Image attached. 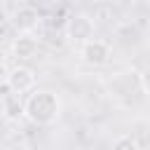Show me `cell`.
<instances>
[{"mask_svg":"<svg viewBox=\"0 0 150 150\" xmlns=\"http://www.w3.org/2000/svg\"><path fill=\"white\" fill-rule=\"evenodd\" d=\"M61 115V98L49 91V89H40L33 91L26 101V117L35 124H49Z\"/></svg>","mask_w":150,"mask_h":150,"instance_id":"1","label":"cell"},{"mask_svg":"<svg viewBox=\"0 0 150 150\" xmlns=\"http://www.w3.org/2000/svg\"><path fill=\"white\" fill-rule=\"evenodd\" d=\"M2 84H7L9 91L23 94V91H30V89H33V84H35V75H33V70L26 68V66H14L12 70H5Z\"/></svg>","mask_w":150,"mask_h":150,"instance_id":"2","label":"cell"},{"mask_svg":"<svg viewBox=\"0 0 150 150\" xmlns=\"http://www.w3.org/2000/svg\"><path fill=\"white\" fill-rule=\"evenodd\" d=\"M110 56V45L105 40H87L82 42V59L89 63V66H103Z\"/></svg>","mask_w":150,"mask_h":150,"instance_id":"3","label":"cell"},{"mask_svg":"<svg viewBox=\"0 0 150 150\" xmlns=\"http://www.w3.org/2000/svg\"><path fill=\"white\" fill-rule=\"evenodd\" d=\"M68 35L75 40V42H87L91 40L94 35V21L87 16V14H77L68 21Z\"/></svg>","mask_w":150,"mask_h":150,"instance_id":"4","label":"cell"},{"mask_svg":"<svg viewBox=\"0 0 150 150\" xmlns=\"http://www.w3.org/2000/svg\"><path fill=\"white\" fill-rule=\"evenodd\" d=\"M12 21H14V26H16L19 33H30L33 28H38L40 16H38V9H33L30 5H19V9L14 12Z\"/></svg>","mask_w":150,"mask_h":150,"instance_id":"5","label":"cell"},{"mask_svg":"<svg viewBox=\"0 0 150 150\" xmlns=\"http://www.w3.org/2000/svg\"><path fill=\"white\" fill-rule=\"evenodd\" d=\"M38 52V40L30 33H19L12 40V54L16 59H33Z\"/></svg>","mask_w":150,"mask_h":150,"instance_id":"6","label":"cell"},{"mask_svg":"<svg viewBox=\"0 0 150 150\" xmlns=\"http://www.w3.org/2000/svg\"><path fill=\"white\" fill-rule=\"evenodd\" d=\"M23 115H26V103L19 101L16 91L14 94H5L2 96V117L7 122H19Z\"/></svg>","mask_w":150,"mask_h":150,"instance_id":"7","label":"cell"},{"mask_svg":"<svg viewBox=\"0 0 150 150\" xmlns=\"http://www.w3.org/2000/svg\"><path fill=\"white\" fill-rule=\"evenodd\" d=\"M112 148H115V150H136L138 143H136V138H131V136H120V138L112 141Z\"/></svg>","mask_w":150,"mask_h":150,"instance_id":"8","label":"cell"},{"mask_svg":"<svg viewBox=\"0 0 150 150\" xmlns=\"http://www.w3.org/2000/svg\"><path fill=\"white\" fill-rule=\"evenodd\" d=\"M141 87H143V91L150 96V66L141 73Z\"/></svg>","mask_w":150,"mask_h":150,"instance_id":"9","label":"cell"},{"mask_svg":"<svg viewBox=\"0 0 150 150\" xmlns=\"http://www.w3.org/2000/svg\"><path fill=\"white\" fill-rule=\"evenodd\" d=\"M14 2H16V5H30L33 0H14Z\"/></svg>","mask_w":150,"mask_h":150,"instance_id":"10","label":"cell"},{"mask_svg":"<svg viewBox=\"0 0 150 150\" xmlns=\"http://www.w3.org/2000/svg\"><path fill=\"white\" fill-rule=\"evenodd\" d=\"M117 2H120V5H134L136 0H117Z\"/></svg>","mask_w":150,"mask_h":150,"instance_id":"11","label":"cell"},{"mask_svg":"<svg viewBox=\"0 0 150 150\" xmlns=\"http://www.w3.org/2000/svg\"><path fill=\"white\" fill-rule=\"evenodd\" d=\"M145 143H148V145H150V131H148V138H145Z\"/></svg>","mask_w":150,"mask_h":150,"instance_id":"12","label":"cell"}]
</instances>
